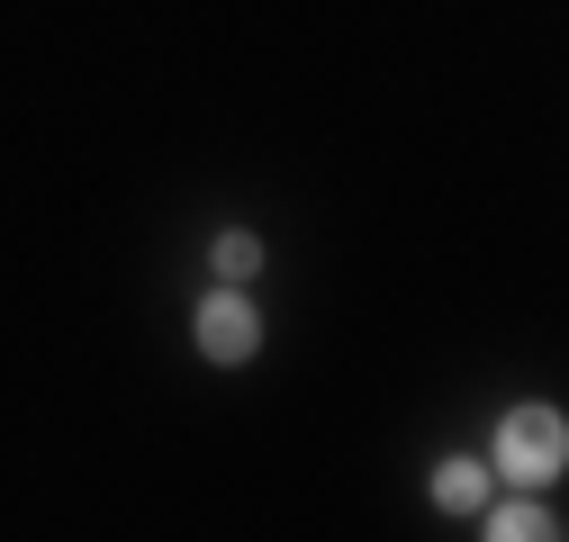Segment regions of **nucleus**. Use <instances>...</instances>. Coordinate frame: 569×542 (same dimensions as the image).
Listing matches in <instances>:
<instances>
[{
    "instance_id": "obj_2",
    "label": "nucleus",
    "mask_w": 569,
    "mask_h": 542,
    "mask_svg": "<svg viewBox=\"0 0 569 542\" xmlns=\"http://www.w3.org/2000/svg\"><path fill=\"white\" fill-rule=\"evenodd\" d=\"M199 344H208V362H244L253 353V308L244 299H208L199 308Z\"/></svg>"
},
{
    "instance_id": "obj_4",
    "label": "nucleus",
    "mask_w": 569,
    "mask_h": 542,
    "mask_svg": "<svg viewBox=\"0 0 569 542\" xmlns=\"http://www.w3.org/2000/svg\"><path fill=\"white\" fill-rule=\"evenodd\" d=\"M435 498H443V506H479V470H470V461H443Z\"/></svg>"
},
{
    "instance_id": "obj_1",
    "label": "nucleus",
    "mask_w": 569,
    "mask_h": 542,
    "mask_svg": "<svg viewBox=\"0 0 569 542\" xmlns=\"http://www.w3.org/2000/svg\"><path fill=\"white\" fill-rule=\"evenodd\" d=\"M560 416H551V406H525V416H507V425H497V470H516V480H551V470H560Z\"/></svg>"
},
{
    "instance_id": "obj_3",
    "label": "nucleus",
    "mask_w": 569,
    "mask_h": 542,
    "mask_svg": "<svg viewBox=\"0 0 569 542\" xmlns=\"http://www.w3.org/2000/svg\"><path fill=\"white\" fill-rule=\"evenodd\" d=\"M488 533H497V542H542V533H551V515H542V506H507Z\"/></svg>"
},
{
    "instance_id": "obj_5",
    "label": "nucleus",
    "mask_w": 569,
    "mask_h": 542,
    "mask_svg": "<svg viewBox=\"0 0 569 542\" xmlns=\"http://www.w3.org/2000/svg\"><path fill=\"white\" fill-rule=\"evenodd\" d=\"M253 253H262L253 235H218V271H253Z\"/></svg>"
}]
</instances>
